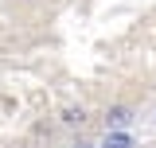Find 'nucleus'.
<instances>
[{
	"mask_svg": "<svg viewBox=\"0 0 156 148\" xmlns=\"http://www.w3.org/2000/svg\"><path fill=\"white\" fill-rule=\"evenodd\" d=\"M133 125V109L129 105H113V109H105V129L109 132H125Z\"/></svg>",
	"mask_w": 156,
	"mask_h": 148,
	"instance_id": "1",
	"label": "nucleus"
},
{
	"mask_svg": "<svg viewBox=\"0 0 156 148\" xmlns=\"http://www.w3.org/2000/svg\"><path fill=\"white\" fill-rule=\"evenodd\" d=\"M101 148H136V144H133V136H129V132H105Z\"/></svg>",
	"mask_w": 156,
	"mask_h": 148,
	"instance_id": "2",
	"label": "nucleus"
},
{
	"mask_svg": "<svg viewBox=\"0 0 156 148\" xmlns=\"http://www.w3.org/2000/svg\"><path fill=\"white\" fill-rule=\"evenodd\" d=\"M82 121H86V109L82 105H66L62 109V125H82Z\"/></svg>",
	"mask_w": 156,
	"mask_h": 148,
	"instance_id": "3",
	"label": "nucleus"
}]
</instances>
